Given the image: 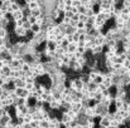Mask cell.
<instances>
[{
  "instance_id": "obj_1",
  "label": "cell",
  "mask_w": 130,
  "mask_h": 128,
  "mask_svg": "<svg viewBox=\"0 0 130 128\" xmlns=\"http://www.w3.org/2000/svg\"><path fill=\"white\" fill-rule=\"evenodd\" d=\"M85 87V83L80 79V77H77V78H73V79H71V82H70V88H72L73 90H77V92H80L82 88Z\"/></svg>"
},
{
  "instance_id": "obj_2",
  "label": "cell",
  "mask_w": 130,
  "mask_h": 128,
  "mask_svg": "<svg viewBox=\"0 0 130 128\" xmlns=\"http://www.w3.org/2000/svg\"><path fill=\"white\" fill-rule=\"evenodd\" d=\"M13 34L15 35V38L17 39H23V38H25V35H27V30L22 27V28H13Z\"/></svg>"
},
{
  "instance_id": "obj_3",
  "label": "cell",
  "mask_w": 130,
  "mask_h": 128,
  "mask_svg": "<svg viewBox=\"0 0 130 128\" xmlns=\"http://www.w3.org/2000/svg\"><path fill=\"white\" fill-rule=\"evenodd\" d=\"M104 53H105V45H97V44H95L93 48L91 49V54H92V55L104 54Z\"/></svg>"
},
{
  "instance_id": "obj_4",
  "label": "cell",
  "mask_w": 130,
  "mask_h": 128,
  "mask_svg": "<svg viewBox=\"0 0 130 128\" xmlns=\"http://www.w3.org/2000/svg\"><path fill=\"white\" fill-rule=\"evenodd\" d=\"M61 104H62V100H56V99H53V100H51V102L48 103V109H49V111H58L59 107H61Z\"/></svg>"
},
{
  "instance_id": "obj_5",
  "label": "cell",
  "mask_w": 130,
  "mask_h": 128,
  "mask_svg": "<svg viewBox=\"0 0 130 128\" xmlns=\"http://www.w3.org/2000/svg\"><path fill=\"white\" fill-rule=\"evenodd\" d=\"M106 42H107V38L105 37V34L102 32L95 38V44H97V45H105Z\"/></svg>"
},
{
  "instance_id": "obj_6",
  "label": "cell",
  "mask_w": 130,
  "mask_h": 128,
  "mask_svg": "<svg viewBox=\"0 0 130 128\" xmlns=\"http://www.w3.org/2000/svg\"><path fill=\"white\" fill-rule=\"evenodd\" d=\"M10 15H11V20H13V21H17V20H20V19H24V18H25V15H24V13H23L22 9L18 10V11L11 13Z\"/></svg>"
},
{
  "instance_id": "obj_7",
  "label": "cell",
  "mask_w": 130,
  "mask_h": 128,
  "mask_svg": "<svg viewBox=\"0 0 130 128\" xmlns=\"http://www.w3.org/2000/svg\"><path fill=\"white\" fill-rule=\"evenodd\" d=\"M20 9H22V4H20L19 1H14V3L10 4V6H9V9H8V13L11 14V13H14V11L20 10Z\"/></svg>"
},
{
  "instance_id": "obj_8",
  "label": "cell",
  "mask_w": 130,
  "mask_h": 128,
  "mask_svg": "<svg viewBox=\"0 0 130 128\" xmlns=\"http://www.w3.org/2000/svg\"><path fill=\"white\" fill-rule=\"evenodd\" d=\"M71 109H72L73 112H76V113L82 112V109H84L82 102H72V103H71Z\"/></svg>"
},
{
  "instance_id": "obj_9",
  "label": "cell",
  "mask_w": 130,
  "mask_h": 128,
  "mask_svg": "<svg viewBox=\"0 0 130 128\" xmlns=\"http://www.w3.org/2000/svg\"><path fill=\"white\" fill-rule=\"evenodd\" d=\"M49 128H62V123H61L59 118L52 117L49 121Z\"/></svg>"
},
{
  "instance_id": "obj_10",
  "label": "cell",
  "mask_w": 130,
  "mask_h": 128,
  "mask_svg": "<svg viewBox=\"0 0 130 128\" xmlns=\"http://www.w3.org/2000/svg\"><path fill=\"white\" fill-rule=\"evenodd\" d=\"M49 16H51V18H52L54 21H57V20H58L61 16H63V14H62L59 10H57V9L54 8V9H52V11L49 13Z\"/></svg>"
},
{
  "instance_id": "obj_11",
  "label": "cell",
  "mask_w": 130,
  "mask_h": 128,
  "mask_svg": "<svg viewBox=\"0 0 130 128\" xmlns=\"http://www.w3.org/2000/svg\"><path fill=\"white\" fill-rule=\"evenodd\" d=\"M13 83L15 85V88H25V84H27V82L22 78H15L13 81Z\"/></svg>"
},
{
  "instance_id": "obj_12",
  "label": "cell",
  "mask_w": 130,
  "mask_h": 128,
  "mask_svg": "<svg viewBox=\"0 0 130 128\" xmlns=\"http://www.w3.org/2000/svg\"><path fill=\"white\" fill-rule=\"evenodd\" d=\"M34 35L36 34H39L41 32H42V27L39 25V24H37V23H34V24H32V27H30V29H29Z\"/></svg>"
},
{
  "instance_id": "obj_13",
  "label": "cell",
  "mask_w": 130,
  "mask_h": 128,
  "mask_svg": "<svg viewBox=\"0 0 130 128\" xmlns=\"http://www.w3.org/2000/svg\"><path fill=\"white\" fill-rule=\"evenodd\" d=\"M10 58V49H4L0 52V60H6Z\"/></svg>"
},
{
  "instance_id": "obj_14",
  "label": "cell",
  "mask_w": 130,
  "mask_h": 128,
  "mask_svg": "<svg viewBox=\"0 0 130 128\" xmlns=\"http://www.w3.org/2000/svg\"><path fill=\"white\" fill-rule=\"evenodd\" d=\"M77 50V43H68V45L66 46V52L67 53H75Z\"/></svg>"
},
{
  "instance_id": "obj_15",
  "label": "cell",
  "mask_w": 130,
  "mask_h": 128,
  "mask_svg": "<svg viewBox=\"0 0 130 128\" xmlns=\"http://www.w3.org/2000/svg\"><path fill=\"white\" fill-rule=\"evenodd\" d=\"M59 121H61V123L62 124H66V123H71L72 122V119L70 118V116L64 112V113H62V117L59 118Z\"/></svg>"
},
{
  "instance_id": "obj_16",
  "label": "cell",
  "mask_w": 130,
  "mask_h": 128,
  "mask_svg": "<svg viewBox=\"0 0 130 128\" xmlns=\"http://www.w3.org/2000/svg\"><path fill=\"white\" fill-rule=\"evenodd\" d=\"M100 127H110V119L105 116V117H101V119H100Z\"/></svg>"
},
{
  "instance_id": "obj_17",
  "label": "cell",
  "mask_w": 130,
  "mask_h": 128,
  "mask_svg": "<svg viewBox=\"0 0 130 128\" xmlns=\"http://www.w3.org/2000/svg\"><path fill=\"white\" fill-rule=\"evenodd\" d=\"M11 72H13V70L10 69L9 65H4V67L0 69V74H4V75H8V77H10Z\"/></svg>"
},
{
  "instance_id": "obj_18",
  "label": "cell",
  "mask_w": 130,
  "mask_h": 128,
  "mask_svg": "<svg viewBox=\"0 0 130 128\" xmlns=\"http://www.w3.org/2000/svg\"><path fill=\"white\" fill-rule=\"evenodd\" d=\"M86 87L90 92H96V90H97V84H96L93 81H90V82L86 84Z\"/></svg>"
},
{
  "instance_id": "obj_19",
  "label": "cell",
  "mask_w": 130,
  "mask_h": 128,
  "mask_svg": "<svg viewBox=\"0 0 130 128\" xmlns=\"http://www.w3.org/2000/svg\"><path fill=\"white\" fill-rule=\"evenodd\" d=\"M29 14H30L32 16H34V18H38V16H41V15L43 14V11H42L41 8H37V9H34V10H30Z\"/></svg>"
},
{
  "instance_id": "obj_20",
  "label": "cell",
  "mask_w": 130,
  "mask_h": 128,
  "mask_svg": "<svg viewBox=\"0 0 130 128\" xmlns=\"http://www.w3.org/2000/svg\"><path fill=\"white\" fill-rule=\"evenodd\" d=\"M14 106H27V99L25 98H15V104Z\"/></svg>"
},
{
  "instance_id": "obj_21",
  "label": "cell",
  "mask_w": 130,
  "mask_h": 128,
  "mask_svg": "<svg viewBox=\"0 0 130 128\" xmlns=\"http://www.w3.org/2000/svg\"><path fill=\"white\" fill-rule=\"evenodd\" d=\"M93 99L99 103V102H102V99H104V95H102V93L101 92H99V90H96L95 92V95H93Z\"/></svg>"
},
{
  "instance_id": "obj_22",
  "label": "cell",
  "mask_w": 130,
  "mask_h": 128,
  "mask_svg": "<svg viewBox=\"0 0 130 128\" xmlns=\"http://www.w3.org/2000/svg\"><path fill=\"white\" fill-rule=\"evenodd\" d=\"M27 8H28L29 11H30V10H34V9L39 8V4H38V1H32V3L27 4Z\"/></svg>"
},
{
  "instance_id": "obj_23",
  "label": "cell",
  "mask_w": 130,
  "mask_h": 128,
  "mask_svg": "<svg viewBox=\"0 0 130 128\" xmlns=\"http://www.w3.org/2000/svg\"><path fill=\"white\" fill-rule=\"evenodd\" d=\"M97 74H99V72L95 69V70H90V72H88V74H87V77H88V79H90V81H95V78L97 77Z\"/></svg>"
},
{
  "instance_id": "obj_24",
  "label": "cell",
  "mask_w": 130,
  "mask_h": 128,
  "mask_svg": "<svg viewBox=\"0 0 130 128\" xmlns=\"http://www.w3.org/2000/svg\"><path fill=\"white\" fill-rule=\"evenodd\" d=\"M76 62H77V63H78V64H81V65H82V67H86L87 57H86V55H81V57H80V58H78V59H77V60H76Z\"/></svg>"
},
{
  "instance_id": "obj_25",
  "label": "cell",
  "mask_w": 130,
  "mask_h": 128,
  "mask_svg": "<svg viewBox=\"0 0 130 128\" xmlns=\"http://www.w3.org/2000/svg\"><path fill=\"white\" fill-rule=\"evenodd\" d=\"M54 52H56V54H57V57H58V55H62V54H64V53H66V49H64L63 46L58 45V46L54 49Z\"/></svg>"
},
{
  "instance_id": "obj_26",
  "label": "cell",
  "mask_w": 130,
  "mask_h": 128,
  "mask_svg": "<svg viewBox=\"0 0 130 128\" xmlns=\"http://www.w3.org/2000/svg\"><path fill=\"white\" fill-rule=\"evenodd\" d=\"M49 121H51V119H42V121H39V127L49 128Z\"/></svg>"
},
{
  "instance_id": "obj_27",
  "label": "cell",
  "mask_w": 130,
  "mask_h": 128,
  "mask_svg": "<svg viewBox=\"0 0 130 128\" xmlns=\"http://www.w3.org/2000/svg\"><path fill=\"white\" fill-rule=\"evenodd\" d=\"M22 70H23L24 73L30 72V64H29V63H24V64L22 65Z\"/></svg>"
},
{
  "instance_id": "obj_28",
  "label": "cell",
  "mask_w": 130,
  "mask_h": 128,
  "mask_svg": "<svg viewBox=\"0 0 130 128\" xmlns=\"http://www.w3.org/2000/svg\"><path fill=\"white\" fill-rule=\"evenodd\" d=\"M85 25H86V23H84V21H77L76 23V29L77 30H81V29H85Z\"/></svg>"
},
{
  "instance_id": "obj_29",
  "label": "cell",
  "mask_w": 130,
  "mask_h": 128,
  "mask_svg": "<svg viewBox=\"0 0 130 128\" xmlns=\"http://www.w3.org/2000/svg\"><path fill=\"white\" fill-rule=\"evenodd\" d=\"M28 126H29V128H38V127H39V121L33 119V121H32V122H30Z\"/></svg>"
},
{
  "instance_id": "obj_30",
  "label": "cell",
  "mask_w": 130,
  "mask_h": 128,
  "mask_svg": "<svg viewBox=\"0 0 130 128\" xmlns=\"http://www.w3.org/2000/svg\"><path fill=\"white\" fill-rule=\"evenodd\" d=\"M86 10H87V8L82 4V5H80L78 8H77V11H78V14H85L86 13Z\"/></svg>"
},
{
  "instance_id": "obj_31",
  "label": "cell",
  "mask_w": 130,
  "mask_h": 128,
  "mask_svg": "<svg viewBox=\"0 0 130 128\" xmlns=\"http://www.w3.org/2000/svg\"><path fill=\"white\" fill-rule=\"evenodd\" d=\"M85 15H86L87 18H92V16H93V15H96V14H95L93 9H87L86 13H85Z\"/></svg>"
},
{
  "instance_id": "obj_32",
  "label": "cell",
  "mask_w": 130,
  "mask_h": 128,
  "mask_svg": "<svg viewBox=\"0 0 130 128\" xmlns=\"http://www.w3.org/2000/svg\"><path fill=\"white\" fill-rule=\"evenodd\" d=\"M36 19H37V18H34V16H32L30 14L25 16V20H28V21H29L30 24H34V23H36Z\"/></svg>"
},
{
  "instance_id": "obj_33",
  "label": "cell",
  "mask_w": 130,
  "mask_h": 128,
  "mask_svg": "<svg viewBox=\"0 0 130 128\" xmlns=\"http://www.w3.org/2000/svg\"><path fill=\"white\" fill-rule=\"evenodd\" d=\"M30 27H32V24L28 21V20H25V18H24V23H23V28L25 29V30H29L30 29Z\"/></svg>"
},
{
  "instance_id": "obj_34",
  "label": "cell",
  "mask_w": 130,
  "mask_h": 128,
  "mask_svg": "<svg viewBox=\"0 0 130 128\" xmlns=\"http://www.w3.org/2000/svg\"><path fill=\"white\" fill-rule=\"evenodd\" d=\"M78 20L80 21H84V23H87L88 21V18H87L85 14H78Z\"/></svg>"
},
{
  "instance_id": "obj_35",
  "label": "cell",
  "mask_w": 130,
  "mask_h": 128,
  "mask_svg": "<svg viewBox=\"0 0 130 128\" xmlns=\"http://www.w3.org/2000/svg\"><path fill=\"white\" fill-rule=\"evenodd\" d=\"M120 11H121V14H130V8L121 6V8H120Z\"/></svg>"
},
{
  "instance_id": "obj_36",
  "label": "cell",
  "mask_w": 130,
  "mask_h": 128,
  "mask_svg": "<svg viewBox=\"0 0 130 128\" xmlns=\"http://www.w3.org/2000/svg\"><path fill=\"white\" fill-rule=\"evenodd\" d=\"M121 19H123L125 23H129L130 21V14H121Z\"/></svg>"
},
{
  "instance_id": "obj_37",
  "label": "cell",
  "mask_w": 130,
  "mask_h": 128,
  "mask_svg": "<svg viewBox=\"0 0 130 128\" xmlns=\"http://www.w3.org/2000/svg\"><path fill=\"white\" fill-rule=\"evenodd\" d=\"M123 67H125V68H130V59H125L124 62H123Z\"/></svg>"
},
{
  "instance_id": "obj_38",
  "label": "cell",
  "mask_w": 130,
  "mask_h": 128,
  "mask_svg": "<svg viewBox=\"0 0 130 128\" xmlns=\"http://www.w3.org/2000/svg\"><path fill=\"white\" fill-rule=\"evenodd\" d=\"M71 21L77 23V21H78V14H73V15L71 16Z\"/></svg>"
},
{
  "instance_id": "obj_39",
  "label": "cell",
  "mask_w": 130,
  "mask_h": 128,
  "mask_svg": "<svg viewBox=\"0 0 130 128\" xmlns=\"http://www.w3.org/2000/svg\"><path fill=\"white\" fill-rule=\"evenodd\" d=\"M123 6L130 8V0H123Z\"/></svg>"
},
{
  "instance_id": "obj_40",
  "label": "cell",
  "mask_w": 130,
  "mask_h": 128,
  "mask_svg": "<svg viewBox=\"0 0 130 128\" xmlns=\"http://www.w3.org/2000/svg\"><path fill=\"white\" fill-rule=\"evenodd\" d=\"M80 1H81V4H84V5H85V4H86L88 0H80Z\"/></svg>"
},
{
  "instance_id": "obj_41",
  "label": "cell",
  "mask_w": 130,
  "mask_h": 128,
  "mask_svg": "<svg viewBox=\"0 0 130 128\" xmlns=\"http://www.w3.org/2000/svg\"><path fill=\"white\" fill-rule=\"evenodd\" d=\"M38 128H41V127H38Z\"/></svg>"
},
{
  "instance_id": "obj_42",
  "label": "cell",
  "mask_w": 130,
  "mask_h": 128,
  "mask_svg": "<svg viewBox=\"0 0 130 128\" xmlns=\"http://www.w3.org/2000/svg\"><path fill=\"white\" fill-rule=\"evenodd\" d=\"M4 128H6V127H4Z\"/></svg>"
},
{
  "instance_id": "obj_43",
  "label": "cell",
  "mask_w": 130,
  "mask_h": 128,
  "mask_svg": "<svg viewBox=\"0 0 130 128\" xmlns=\"http://www.w3.org/2000/svg\"><path fill=\"white\" fill-rule=\"evenodd\" d=\"M129 128H130V127H129Z\"/></svg>"
}]
</instances>
